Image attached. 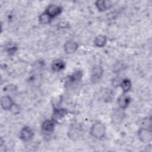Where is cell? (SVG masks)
I'll return each instance as SVG.
<instances>
[{
	"mask_svg": "<svg viewBox=\"0 0 152 152\" xmlns=\"http://www.w3.org/2000/svg\"><path fill=\"white\" fill-rule=\"evenodd\" d=\"M106 42H107L106 36L102 34H100L96 36L94 41V45L98 48L103 47L106 45Z\"/></svg>",
	"mask_w": 152,
	"mask_h": 152,
	"instance_id": "9a60e30c",
	"label": "cell"
},
{
	"mask_svg": "<svg viewBox=\"0 0 152 152\" xmlns=\"http://www.w3.org/2000/svg\"><path fill=\"white\" fill-rule=\"evenodd\" d=\"M138 137L139 140L144 143H148L151 141L152 133L150 128H140L138 131Z\"/></svg>",
	"mask_w": 152,
	"mask_h": 152,
	"instance_id": "3957f363",
	"label": "cell"
},
{
	"mask_svg": "<svg viewBox=\"0 0 152 152\" xmlns=\"http://www.w3.org/2000/svg\"><path fill=\"white\" fill-rule=\"evenodd\" d=\"M125 113L123 111V109L119 108V109L116 110L112 114V120L113 123L118 124H120L122 120L125 118Z\"/></svg>",
	"mask_w": 152,
	"mask_h": 152,
	"instance_id": "8fae6325",
	"label": "cell"
},
{
	"mask_svg": "<svg viewBox=\"0 0 152 152\" xmlns=\"http://www.w3.org/2000/svg\"><path fill=\"white\" fill-rule=\"evenodd\" d=\"M68 113L67 110L62 108H54L53 111V119H60L63 118Z\"/></svg>",
	"mask_w": 152,
	"mask_h": 152,
	"instance_id": "4fadbf2b",
	"label": "cell"
},
{
	"mask_svg": "<svg viewBox=\"0 0 152 152\" xmlns=\"http://www.w3.org/2000/svg\"><path fill=\"white\" fill-rule=\"evenodd\" d=\"M34 136L33 129L28 126H26L22 128L20 133V138L23 141H29Z\"/></svg>",
	"mask_w": 152,
	"mask_h": 152,
	"instance_id": "5b68a950",
	"label": "cell"
},
{
	"mask_svg": "<svg viewBox=\"0 0 152 152\" xmlns=\"http://www.w3.org/2000/svg\"><path fill=\"white\" fill-rule=\"evenodd\" d=\"M151 118L149 117H145V118H142L138 122V125L140 126V128H144L151 129Z\"/></svg>",
	"mask_w": 152,
	"mask_h": 152,
	"instance_id": "ac0fdd59",
	"label": "cell"
},
{
	"mask_svg": "<svg viewBox=\"0 0 152 152\" xmlns=\"http://www.w3.org/2000/svg\"><path fill=\"white\" fill-rule=\"evenodd\" d=\"M95 5L100 11H104L112 7V3L107 0H98L96 1Z\"/></svg>",
	"mask_w": 152,
	"mask_h": 152,
	"instance_id": "ba28073f",
	"label": "cell"
},
{
	"mask_svg": "<svg viewBox=\"0 0 152 152\" xmlns=\"http://www.w3.org/2000/svg\"><path fill=\"white\" fill-rule=\"evenodd\" d=\"M78 45L76 42L70 40V41L66 42L65 43L64 49L65 53L68 54H71L75 52L78 49Z\"/></svg>",
	"mask_w": 152,
	"mask_h": 152,
	"instance_id": "7c38bea8",
	"label": "cell"
},
{
	"mask_svg": "<svg viewBox=\"0 0 152 152\" xmlns=\"http://www.w3.org/2000/svg\"><path fill=\"white\" fill-rule=\"evenodd\" d=\"M17 46L12 42L8 43L5 46V50L9 55L14 54L17 50Z\"/></svg>",
	"mask_w": 152,
	"mask_h": 152,
	"instance_id": "ffe728a7",
	"label": "cell"
},
{
	"mask_svg": "<svg viewBox=\"0 0 152 152\" xmlns=\"http://www.w3.org/2000/svg\"><path fill=\"white\" fill-rule=\"evenodd\" d=\"M131 101V98L129 96L125 94V93L121 95L118 99V103L119 108L124 110L128 107Z\"/></svg>",
	"mask_w": 152,
	"mask_h": 152,
	"instance_id": "30bf717a",
	"label": "cell"
},
{
	"mask_svg": "<svg viewBox=\"0 0 152 152\" xmlns=\"http://www.w3.org/2000/svg\"><path fill=\"white\" fill-rule=\"evenodd\" d=\"M55 121H54L53 119H47L45 120L42 125V130L45 132H48V133H50L52 132L55 127Z\"/></svg>",
	"mask_w": 152,
	"mask_h": 152,
	"instance_id": "9c48e42d",
	"label": "cell"
},
{
	"mask_svg": "<svg viewBox=\"0 0 152 152\" xmlns=\"http://www.w3.org/2000/svg\"><path fill=\"white\" fill-rule=\"evenodd\" d=\"M82 75L83 74L81 71H75L68 77V83L69 84H72L79 81L81 79Z\"/></svg>",
	"mask_w": 152,
	"mask_h": 152,
	"instance_id": "2e32d148",
	"label": "cell"
},
{
	"mask_svg": "<svg viewBox=\"0 0 152 152\" xmlns=\"http://www.w3.org/2000/svg\"><path fill=\"white\" fill-rule=\"evenodd\" d=\"M83 129L81 125L75 123L70 125L68 131V136L72 140H77L81 137Z\"/></svg>",
	"mask_w": 152,
	"mask_h": 152,
	"instance_id": "7a4b0ae2",
	"label": "cell"
},
{
	"mask_svg": "<svg viewBox=\"0 0 152 152\" xmlns=\"http://www.w3.org/2000/svg\"><path fill=\"white\" fill-rule=\"evenodd\" d=\"M119 85H120L124 93H126L128 91L130 90L131 86H132V83L129 79L125 78L121 81V83Z\"/></svg>",
	"mask_w": 152,
	"mask_h": 152,
	"instance_id": "e0dca14e",
	"label": "cell"
},
{
	"mask_svg": "<svg viewBox=\"0 0 152 152\" xmlns=\"http://www.w3.org/2000/svg\"><path fill=\"white\" fill-rule=\"evenodd\" d=\"M1 105L2 108L5 110L12 109L14 104L12 99L9 96H2L1 99Z\"/></svg>",
	"mask_w": 152,
	"mask_h": 152,
	"instance_id": "52a82bcc",
	"label": "cell"
},
{
	"mask_svg": "<svg viewBox=\"0 0 152 152\" xmlns=\"http://www.w3.org/2000/svg\"><path fill=\"white\" fill-rule=\"evenodd\" d=\"M62 10V8L60 6L55 4H52L49 5L47 7L45 12L47 13L52 18H53L59 15L61 13Z\"/></svg>",
	"mask_w": 152,
	"mask_h": 152,
	"instance_id": "8992f818",
	"label": "cell"
},
{
	"mask_svg": "<svg viewBox=\"0 0 152 152\" xmlns=\"http://www.w3.org/2000/svg\"><path fill=\"white\" fill-rule=\"evenodd\" d=\"M65 66V62L61 59H56L52 63V69L55 72H59L64 69Z\"/></svg>",
	"mask_w": 152,
	"mask_h": 152,
	"instance_id": "5bb4252c",
	"label": "cell"
},
{
	"mask_svg": "<svg viewBox=\"0 0 152 152\" xmlns=\"http://www.w3.org/2000/svg\"><path fill=\"white\" fill-rule=\"evenodd\" d=\"M90 134L94 138L102 139L106 134V126L100 121L96 122L91 126Z\"/></svg>",
	"mask_w": 152,
	"mask_h": 152,
	"instance_id": "6da1fadb",
	"label": "cell"
},
{
	"mask_svg": "<svg viewBox=\"0 0 152 152\" xmlns=\"http://www.w3.org/2000/svg\"><path fill=\"white\" fill-rule=\"evenodd\" d=\"M38 19H39V21L40 23H41L42 24H47L51 22L52 18L45 12L43 13H42L39 16Z\"/></svg>",
	"mask_w": 152,
	"mask_h": 152,
	"instance_id": "d6986e66",
	"label": "cell"
},
{
	"mask_svg": "<svg viewBox=\"0 0 152 152\" xmlns=\"http://www.w3.org/2000/svg\"><path fill=\"white\" fill-rule=\"evenodd\" d=\"M103 74V69L100 65H95L91 69V81L93 83H97L102 78Z\"/></svg>",
	"mask_w": 152,
	"mask_h": 152,
	"instance_id": "277c9868",
	"label": "cell"
}]
</instances>
